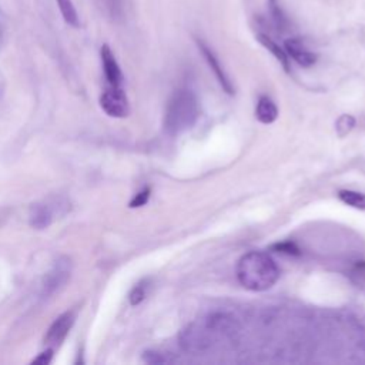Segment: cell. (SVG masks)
I'll use <instances>...</instances> for the list:
<instances>
[{
    "instance_id": "1",
    "label": "cell",
    "mask_w": 365,
    "mask_h": 365,
    "mask_svg": "<svg viewBox=\"0 0 365 365\" xmlns=\"http://www.w3.org/2000/svg\"><path fill=\"white\" fill-rule=\"evenodd\" d=\"M240 284L250 291L261 292L269 289L279 278V268L264 251H250L244 254L235 268Z\"/></svg>"
},
{
    "instance_id": "2",
    "label": "cell",
    "mask_w": 365,
    "mask_h": 365,
    "mask_svg": "<svg viewBox=\"0 0 365 365\" xmlns=\"http://www.w3.org/2000/svg\"><path fill=\"white\" fill-rule=\"evenodd\" d=\"M200 114L198 100L190 90L175 91L167 103L164 113V128L168 134H180L194 125Z\"/></svg>"
},
{
    "instance_id": "3",
    "label": "cell",
    "mask_w": 365,
    "mask_h": 365,
    "mask_svg": "<svg viewBox=\"0 0 365 365\" xmlns=\"http://www.w3.org/2000/svg\"><path fill=\"white\" fill-rule=\"evenodd\" d=\"M70 210L71 204L68 198L61 195L50 197L31 204L29 210V222L36 230H44L56 218H63L67 212H70Z\"/></svg>"
},
{
    "instance_id": "4",
    "label": "cell",
    "mask_w": 365,
    "mask_h": 365,
    "mask_svg": "<svg viewBox=\"0 0 365 365\" xmlns=\"http://www.w3.org/2000/svg\"><path fill=\"white\" fill-rule=\"evenodd\" d=\"M73 269L71 259L68 257H60L54 261L48 272L44 275L43 284H41V297L48 298L58 292L70 279Z\"/></svg>"
},
{
    "instance_id": "5",
    "label": "cell",
    "mask_w": 365,
    "mask_h": 365,
    "mask_svg": "<svg viewBox=\"0 0 365 365\" xmlns=\"http://www.w3.org/2000/svg\"><path fill=\"white\" fill-rule=\"evenodd\" d=\"M211 334L214 332L207 325L191 324L181 331L180 345L187 352H202L211 346Z\"/></svg>"
},
{
    "instance_id": "6",
    "label": "cell",
    "mask_w": 365,
    "mask_h": 365,
    "mask_svg": "<svg viewBox=\"0 0 365 365\" xmlns=\"http://www.w3.org/2000/svg\"><path fill=\"white\" fill-rule=\"evenodd\" d=\"M101 108L111 117H125L130 111L128 100L121 87H111L107 88L100 97Z\"/></svg>"
},
{
    "instance_id": "7",
    "label": "cell",
    "mask_w": 365,
    "mask_h": 365,
    "mask_svg": "<svg viewBox=\"0 0 365 365\" xmlns=\"http://www.w3.org/2000/svg\"><path fill=\"white\" fill-rule=\"evenodd\" d=\"M195 43H197L198 50H200V51H201V54L204 56V58H205V61H207L208 67L211 68V71H212V73H214V76L217 77L218 83L221 84L222 90H224L225 93H228V94H234L232 83H231V80L228 78L227 73L224 71V68H222L221 63L218 61L217 56L214 54V51H212V50H211V48H210V47H208L202 40H200V38H195Z\"/></svg>"
},
{
    "instance_id": "8",
    "label": "cell",
    "mask_w": 365,
    "mask_h": 365,
    "mask_svg": "<svg viewBox=\"0 0 365 365\" xmlns=\"http://www.w3.org/2000/svg\"><path fill=\"white\" fill-rule=\"evenodd\" d=\"M74 319H76V315L73 311H67L64 314H61L48 328L47 334H46V344L47 345H58L61 344V341L66 338V335L68 334L70 328L73 327L74 324Z\"/></svg>"
},
{
    "instance_id": "9",
    "label": "cell",
    "mask_w": 365,
    "mask_h": 365,
    "mask_svg": "<svg viewBox=\"0 0 365 365\" xmlns=\"http://www.w3.org/2000/svg\"><path fill=\"white\" fill-rule=\"evenodd\" d=\"M284 50L287 51L288 57H291L294 61H297L302 67H311L318 60V56L314 51L308 50L302 43V40L295 37L285 40Z\"/></svg>"
},
{
    "instance_id": "10",
    "label": "cell",
    "mask_w": 365,
    "mask_h": 365,
    "mask_svg": "<svg viewBox=\"0 0 365 365\" xmlns=\"http://www.w3.org/2000/svg\"><path fill=\"white\" fill-rule=\"evenodd\" d=\"M100 57H101V63H103L104 76H106V80L108 81V84L111 87H121L124 77H123L121 68H120L111 48L108 47V44L101 46Z\"/></svg>"
},
{
    "instance_id": "11",
    "label": "cell",
    "mask_w": 365,
    "mask_h": 365,
    "mask_svg": "<svg viewBox=\"0 0 365 365\" xmlns=\"http://www.w3.org/2000/svg\"><path fill=\"white\" fill-rule=\"evenodd\" d=\"M255 117L262 124L274 123L277 120V117H278V108H277L275 103L269 97L261 96L258 98V103H257Z\"/></svg>"
},
{
    "instance_id": "12",
    "label": "cell",
    "mask_w": 365,
    "mask_h": 365,
    "mask_svg": "<svg viewBox=\"0 0 365 365\" xmlns=\"http://www.w3.org/2000/svg\"><path fill=\"white\" fill-rule=\"evenodd\" d=\"M257 40L279 61V64L284 67V70L288 73L289 71V57L287 54V51L279 47V44H277L268 34H264V33H258L257 34Z\"/></svg>"
},
{
    "instance_id": "13",
    "label": "cell",
    "mask_w": 365,
    "mask_h": 365,
    "mask_svg": "<svg viewBox=\"0 0 365 365\" xmlns=\"http://www.w3.org/2000/svg\"><path fill=\"white\" fill-rule=\"evenodd\" d=\"M268 11H269L274 26L279 31H285L289 27V20H288L287 14L284 13L278 0H268Z\"/></svg>"
},
{
    "instance_id": "14",
    "label": "cell",
    "mask_w": 365,
    "mask_h": 365,
    "mask_svg": "<svg viewBox=\"0 0 365 365\" xmlns=\"http://www.w3.org/2000/svg\"><path fill=\"white\" fill-rule=\"evenodd\" d=\"M58 10L61 13V17L64 19V21L71 26V27H78L80 26V17L78 13L74 7L73 0H56Z\"/></svg>"
},
{
    "instance_id": "15",
    "label": "cell",
    "mask_w": 365,
    "mask_h": 365,
    "mask_svg": "<svg viewBox=\"0 0 365 365\" xmlns=\"http://www.w3.org/2000/svg\"><path fill=\"white\" fill-rule=\"evenodd\" d=\"M338 198L349 207H354L356 210H365V194L362 192L352 190H341L338 191Z\"/></svg>"
},
{
    "instance_id": "16",
    "label": "cell",
    "mask_w": 365,
    "mask_h": 365,
    "mask_svg": "<svg viewBox=\"0 0 365 365\" xmlns=\"http://www.w3.org/2000/svg\"><path fill=\"white\" fill-rule=\"evenodd\" d=\"M143 361L150 365H160V364H168L173 362L174 358L168 352L163 351H155V349H148L143 354Z\"/></svg>"
},
{
    "instance_id": "17",
    "label": "cell",
    "mask_w": 365,
    "mask_h": 365,
    "mask_svg": "<svg viewBox=\"0 0 365 365\" xmlns=\"http://www.w3.org/2000/svg\"><path fill=\"white\" fill-rule=\"evenodd\" d=\"M147 288H148V284L147 281H141L138 282L130 292L128 295V299H130V304L131 305H138L147 295Z\"/></svg>"
},
{
    "instance_id": "18",
    "label": "cell",
    "mask_w": 365,
    "mask_h": 365,
    "mask_svg": "<svg viewBox=\"0 0 365 365\" xmlns=\"http://www.w3.org/2000/svg\"><path fill=\"white\" fill-rule=\"evenodd\" d=\"M271 250L275 252L287 254V255H299L301 250L297 247L295 242L291 241H282V242H275L271 245Z\"/></svg>"
},
{
    "instance_id": "19",
    "label": "cell",
    "mask_w": 365,
    "mask_h": 365,
    "mask_svg": "<svg viewBox=\"0 0 365 365\" xmlns=\"http://www.w3.org/2000/svg\"><path fill=\"white\" fill-rule=\"evenodd\" d=\"M148 198H150V188H144V190H141L140 192H137L134 195V198L130 201V207L131 208L141 207L148 201Z\"/></svg>"
},
{
    "instance_id": "20",
    "label": "cell",
    "mask_w": 365,
    "mask_h": 365,
    "mask_svg": "<svg viewBox=\"0 0 365 365\" xmlns=\"http://www.w3.org/2000/svg\"><path fill=\"white\" fill-rule=\"evenodd\" d=\"M346 123H344V117H341L338 121H336V130H338V134L339 135H345L355 124V120L346 114Z\"/></svg>"
},
{
    "instance_id": "21",
    "label": "cell",
    "mask_w": 365,
    "mask_h": 365,
    "mask_svg": "<svg viewBox=\"0 0 365 365\" xmlns=\"http://www.w3.org/2000/svg\"><path fill=\"white\" fill-rule=\"evenodd\" d=\"M51 355H53V349H47L44 352H41L38 356H36L31 364H38V365H47L51 361Z\"/></svg>"
},
{
    "instance_id": "22",
    "label": "cell",
    "mask_w": 365,
    "mask_h": 365,
    "mask_svg": "<svg viewBox=\"0 0 365 365\" xmlns=\"http://www.w3.org/2000/svg\"><path fill=\"white\" fill-rule=\"evenodd\" d=\"M9 215H10V210L7 208V207H3V208H0V227L7 221V218H9Z\"/></svg>"
},
{
    "instance_id": "23",
    "label": "cell",
    "mask_w": 365,
    "mask_h": 365,
    "mask_svg": "<svg viewBox=\"0 0 365 365\" xmlns=\"http://www.w3.org/2000/svg\"><path fill=\"white\" fill-rule=\"evenodd\" d=\"M1 37H3V31H1V27H0V41H1Z\"/></svg>"
}]
</instances>
